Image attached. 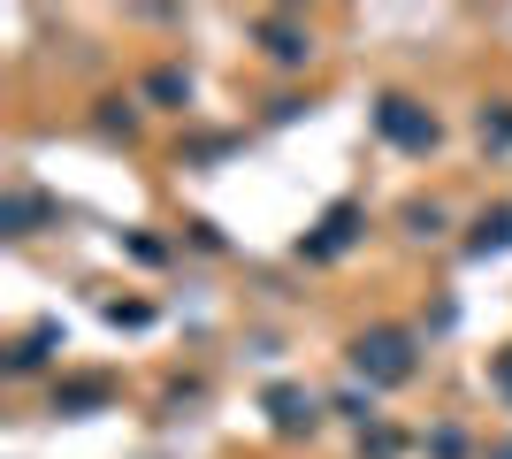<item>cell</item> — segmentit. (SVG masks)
<instances>
[{
	"instance_id": "2",
	"label": "cell",
	"mask_w": 512,
	"mask_h": 459,
	"mask_svg": "<svg viewBox=\"0 0 512 459\" xmlns=\"http://www.w3.org/2000/svg\"><path fill=\"white\" fill-rule=\"evenodd\" d=\"M383 131H390V138H406V146H428V138H436V123H421L406 100H383Z\"/></svg>"
},
{
	"instance_id": "1",
	"label": "cell",
	"mask_w": 512,
	"mask_h": 459,
	"mask_svg": "<svg viewBox=\"0 0 512 459\" xmlns=\"http://www.w3.org/2000/svg\"><path fill=\"white\" fill-rule=\"evenodd\" d=\"M360 368L375 375V383H398V375L413 368V360H406V337H367V345H360Z\"/></svg>"
},
{
	"instance_id": "3",
	"label": "cell",
	"mask_w": 512,
	"mask_h": 459,
	"mask_svg": "<svg viewBox=\"0 0 512 459\" xmlns=\"http://www.w3.org/2000/svg\"><path fill=\"white\" fill-rule=\"evenodd\" d=\"M497 383H505V391H512V352H505V368H497Z\"/></svg>"
}]
</instances>
